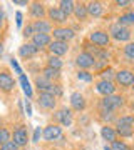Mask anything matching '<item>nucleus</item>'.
I'll return each instance as SVG.
<instances>
[{"instance_id":"obj_27","label":"nucleus","mask_w":134,"mask_h":150,"mask_svg":"<svg viewBox=\"0 0 134 150\" xmlns=\"http://www.w3.org/2000/svg\"><path fill=\"white\" fill-rule=\"evenodd\" d=\"M99 75H101V80H107V82H114V79H116V72H114L111 67L102 69L101 72H99Z\"/></svg>"},{"instance_id":"obj_10","label":"nucleus","mask_w":134,"mask_h":150,"mask_svg":"<svg viewBox=\"0 0 134 150\" xmlns=\"http://www.w3.org/2000/svg\"><path fill=\"white\" fill-rule=\"evenodd\" d=\"M12 140H14V144L20 149V147H25L27 142H29V134H27V127H17L14 130V134H12Z\"/></svg>"},{"instance_id":"obj_25","label":"nucleus","mask_w":134,"mask_h":150,"mask_svg":"<svg viewBox=\"0 0 134 150\" xmlns=\"http://www.w3.org/2000/svg\"><path fill=\"white\" fill-rule=\"evenodd\" d=\"M74 7H75V2H72V0H60L59 2V8L64 12L67 17L74 13Z\"/></svg>"},{"instance_id":"obj_17","label":"nucleus","mask_w":134,"mask_h":150,"mask_svg":"<svg viewBox=\"0 0 134 150\" xmlns=\"http://www.w3.org/2000/svg\"><path fill=\"white\" fill-rule=\"evenodd\" d=\"M32 25H34L35 33H47V35H50L52 30H54V23L52 22H49V20H45V18H42V20H35Z\"/></svg>"},{"instance_id":"obj_2","label":"nucleus","mask_w":134,"mask_h":150,"mask_svg":"<svg viewBox=\"0 0 134 150\" xmlns=\"http://www.w3.org/2000/svg\"><path fill=\"white\" fill-rule=\"evenodd\" d=\"M109 35L114 38V40H118V42H131V38H133V32H131V28H126L123 25H119V23H114L111 25L109 28Z\"/></svg>"},{"instance_id":"obj_35","label":"nucleus","mask_w":134,"mask_h":150,"mask_svg":"<svg viewBox=\"0 0 134 150\" xmlns=\"http://www.w3.org/2000/svg\"><path fill=\"white\" fill-rule=\"evenodd\" d=\"M22 35H24L25 38H32L34 35H35V30H34V25H32V23H29V25H27V27L22 30Z\"/></svg>"},{"instance_id":"obj_26","label":"nucleus","mask_w":134,"mask_h":150,"mask_svg":"<svg viewBox=\"0 0 134 150\" xmlns=\"http://www.w3.org/2000/svg\"><path fill=\"white\" fill-rule=\"evenodd\" d=\"M42 75L45 77V79H49V80H57L60 77V70H55V69H50V67H45V69L42 70Z\"/></svg>"},{"instance_id":"obj_21","label":"nucleus","mask_w":134,"mask_h":150,"mask_svg":"<svg viewBox=\"0 0 134 150\" xmlns=\"http://www.w3.org/2000/svg\"><path fill=\"white\" fill-rule=\"evenodd\" d=\"M86 5H87V13H89V17L99 18L104 13V5H102L101 2H89Z\"/></svg>"},{"instance_id":"obj_6","label":"nucleus","mask_w":134,"mask_h":150,"mask_svg":"<svg viewBox=\"0 0 134 150\" xmlns=\"http://www.w3.org/2000/svg\"><path fill=\"white\" fill-rule=\"evenodd\" d=\"M42 137L47 142H54V140L60 139L62 137V127H60L59 123H50V125H47L42 130Z\"/></svg>"},{"instance_id":"obj_19","label":"nucleus","mask_w":134,"mask_h":150,"mask_svg":"<svg viewBox=\"0 0 134 150\" xmlns=\"http://www.w3.org/2000/svg\"><path fill=\"white\" fill-rule=\"evenodd\" d=\"M55 117H57V120H59L64 127H70V123H72V108L62 107L60 110H57Z\"/></svg>"},{"instance_id":"obj_23","label":"nucleus","mask_w":134,"mask_h":150,"mask_svg":"<svg viewBox=\"0 0 134 150\" xmlns=\"http://www.w3.org/2000/svg\"><path fill=\"white\" fill-rule=\"evenodd\" d=\"M74 15L77 20H86L89 13H87V5L86 4H82V2H75V7H74Z\"/></svg>"},{"instance_id":"obj_30","label":"nucleus","mask_w":134,"mask_h":150,"mask_svg":"<svg viewBox=\"0 0 134 150\" xmlns=\"http://www.w3.org/2000/svg\"><path fill=\"white\" fill-rule=\"evenodd\" d=\"M12 140V132L5 127H0V145L7 144V142H10Z\"/></svg>"},{"instance_id":"obj_1","label":"nucleus","mask_w":134,"mask_h":150,"mask_svg":"<svg viewBox=\"0 0 134 150\" xmlns=\"http://www.w3.org/2000/svg\"><path fill=\"white\" fill-rule=\"evenodd\" d=\"M121 107H124V98L121 95H107L101 98V110H109V112H116Z\"/></svg>"},{"instance_id":"obj_34","label":"nucleus","mask_w":134,"mask_h":150,"mask_svg":"<svg viewBox=\"0 0 134 150\" xmlns=\"http://www.w3.org/2000/svg\"><path fill=\"white\" fill-rule=\"evenodd\" d=\"M77 79L82 82H92V75L87 72V70H79L77 72Z\"/></svg>"},{"instance_id":"obj_9","label":"nucleus","mask_w":134,"mask_h":150,"mask_svg":"<svg viewBox=\"0 0 134 150\" xmlns=\"http://www.w3.org/2000/svg\"><path fill=\"white\" fill-rule=\"evenodd\" d=\"M87 107L86 97L82 95L80 92H72L70 93V108L75 110V112H84Z\"/></svg>"},{"instance_id":"obj_22","label":"nucleus","mask_w":134,"mask_h":150,"mask_svg":"<svg viewBox=\"0 0 134 150\" xmlns=\"http://www.w3.org/2000/svg\"><path fill=\"white\" fill-rule=\"evenodd\" d=\"M116 129H134V115H123L116 120Z\"/></svg>"},{"instance_id":"obj_15","label":"nucleus","mask_w":134,"mask_h":150,"mask_svg":"<svg viewBox=\"0 0 134 150\" xmlns=\"http://www.w3.org/2000/svg\"><path fill=\"white\" fill-rule=\"evenodd\" d=\"M49 52L50 55H55V57H62L69 52V45L65 42H59V40H52V43L49 45Z\"/></svg>"},{"instance_id":"obj_37","label":"nucleus","mask_w":134,"mask_h":150,"mask_svg":"<svg viewBox=\"0 0 134 150\" xmlns=\"http://www.w3.org/2000/svg\"><path fill=\"white\" fill-rule=\"evenodd\" d=\"M40 137H42V130H40V127H37V129H35V132H34L32 142H35V144H37L39 140H40Z\"/></svg>"},{"instance_id":"obj_40","label":"nucleus","mask_w":134,"mask_h":150,"mask_svg":"<svg viewBox=\"0 0 134 150\" xmlns=\"http://www.w3.org/2000/svg\"><path fill=\"white\" fill-rule=\"evenodd\" d=\"M25 107H27V115H32V107H30V103H29V100H27Z\"/></svg>"},{"instance_id":"obj_41","label":"nucleus","mask_w":134,"mask_h":150,"mask_svg":"<svg viewBox=\"0 0 134 150\" xmlns=\"http://www.w3.org/2000/svg\"><path fill=\"white\" fill-rule=\"evenodd\" d=\"M20 23H22V13L19 12V13H17V25H20Z\"/></svg>"},{"instance_id":"obj_24","label":"nucleus","mask_w":134,"mask_h":150,"mask_svg":"<svg viewBox=\"0 0 134 150\" xmlns=\"http://www.w3.org/2000/svg\"><path fill=\"white\" fill-rule=\"evenodd\" d=\"M118 23L119 25H123V27L129 28L131 25H134V12H126V13H123V15L118 18Z\"/></svg>"},{"instance_id":"obj_36","label":"nucleus","mask_w":134,"mask_h":150,"mask_svg":"<svg viewBox=\"0 0 134 150\" xmlns=\"http://www.w3.org/2000/svg\"><path fill=\"white\" fill-rule=\"evenodd\" d=\"M0 150H19V147L14 144V140H10V142H7V144L0 145Z\"/></svg>"},{"instance_id":"obj_31","label":"nucleus","mask_w":134,"mask_h":150,"mask_svg":"<svg viewBox=\"0 0 134 150\" xmlns=\"http://www.w3.org/2000/svg\"><path fill=\"white\" fill-rule=\"evenodd\" d=\"M111 149L113 150H133L131 145L126 144L124 140H116V142H113V144H111Z\"/></svg>"},{"instance_id":"obj_12","label":"nucleus","mask_w":134,"mask_h":150,"mask_svg":"<svg viewBox=\"0 0 134 150\" xmlns=\"http://www.w3.org/2000/svg\"><path fill=\"white\" fill-rule=\"evenodd\" d=\"M14 87H15V80H14V77H12L9 72H0V90L9 93V92L14 90Z\"/></svg>"},{"instance_id":"obj_28","label":"nucleus","mask_w":134,"mask_h":150,"mask_svg":"<svg viewBox=\"0 0 134 150\" xmlns=\"http://www.w3.org/2000/svg\"><path fill=\"white\" fill-rule=\"evenodd\" d=\"M62 60H60V57H55V55H49L47 59V67H50V69H55V70H60L62 69Z\"/></svg>"},{"instance_id":"obj_39","label":"nucleus","mask_w":134,"mask_h":150,"mask_svg":"<svg viewBox=\"0 0 134 150\" xmlns=\"http://www.w3.org/2000/svg\"><path fill=\"white\" fill-rule=\"evenodd\" d=\"M14 5L27 7V5H30V2H29V0H14Z\"/></svg>"},{"instance_id":"obj_33","label":"nucleus","mask_w":134,"mask_h":150,"mask_svg":"<svg viewBox=\"0 0 134 150\" xmlns=\"http://www.w3.org/2000/svg\"><path fill=\"white\" fill-rule=\"evenodd\" d=\"M20 82H22V88H24V92H25V95L32 97V88H30V83H29L25 75H20Z\"/></svg>"},{"instance_id":"obj_44","label":"nucleus","mask_w":134,"mask_h":150,"mask_svg":"<svg viewBox=\"0 0 134 150\" xmlns=\"http://www.w3.org/2000/svg\"><path fill=\"white\" fill-rule=\"evenodd\" d=\"M2 52H4V45L0 43V55H2Z\"/></svg>"},{"instance_id":"obj_20","label":"nucleus","mask_w":134,"mask_h":150,"mask_svg":"<svg viewBox=\"0 0 134 150\" xmlns=\"http://www.w3.org/2000/svg\"><path fill=\"white\" fill-rule=\"evenodd\" d=\"M101 137L106 140L107 144H113V142L118 140V132H116V129L111 127V125H104L101 129Z\"/></svg>"},{"instance_id":"obj_46","label":"nucleus","mask_w":134,"mask_h":150,"mask_svg":"<svg viewBox=\"0 0 134 150\" xmlns=\"http://www.w3.org/2000/svg\"><path fill=\"white\" fill-rule=\"evenodd\" d=\"M131 72H133V74H134V64H133V69H131Z\"/></svg>"},{"instance_id":"obj_3","label":"nucleus","mask_w":134,"mask_h":150,"mask_svg":"<svg viewBox=\"0 0 134 150\" xmlns=\"http://www.w3.org/2000/svg\"><path fill=\"white\" fill-rule=\"evenodd\" d=\"M89 40H91L94 45H97L99 48H107L109 47V43H111V35L104 30H94L91 32L89 35Z\"/></svg>"},{"instance_id":"obj_16","label":"nucleus","mask_w":134,"mask_h":150,"mask_svg":"<svg viewBox=\"0 0 134 150\" xmlns=\"http://www.w3.org/2000/svg\"><path fill=\"white\" fill-rule=\"evenodd\" d=\"M30 43L32 45H35V47L40 50V48H49V45L52 43V37L50 35H47V33H35L32 38H30Z\"/></svg>"},{"instance_id":"obj_13","label":"nucleus","mask_w":134,"mask_h":150,"mask_svg":"<svg viewBox=\"0 0 134 150\" xmlns=\"http://www.w3.org/2000/svg\"><path fill=\"white\" fill-rule=\"evenodd\" d=\"M116 83L114 82H107V80H99L96 83V90L101 93L102 97H107V95H114L116 93Z\"/></svg>"},{"instance_id":"obj_18","label":"nucleus","mask_w":134,"mask_h":150,"mask_svg":"<svg viewBox=\"0 0 134 150\" xmlns=\"http://www.w3.org/2000/svg\"><path fill=\"white\" fill-rule=\"evenodd\" d=\"M30 15L37 20H42L47 15V8L42 2H30Z\"/></svg>"},{"instance_id":"obj_45","label":"nucleus","mask_w":134,"mask_h":150,"mask_svg":"<svg viewBox=\"0 0 134 150\" xmlns=\"http://www.w3.org/2000/svg\"><path fill=\"white\" fill-rule=\"evenodd\" d=\"M104 150H113V149H111V147H107V145H106V149H104Z\"/></svg>"},{"instance_id":"obj_47","label":"nucleus","mask_w":134,"mask_h":150,"mask_svg":"<svg viewBox=\"0 0 134 150\" xmlns=\"http://www.w3.org/2000/svg\"><path fill=\"white\" fill-rule=\"evenodd\" d=\"M131 88H133V92H134V85H133V87H131Z\"/></svg>"},{"instance_id":"obj_5","label":"nucleus","mask_w":134,"mask_h":150,"mask_svg":"<svg viewBox=\"0 0 134 150\" xmlns=\"http://www.w3.org/2000/svg\"><path fill=\"white\" fill-rule=\"evenodd\" d=\"M75 65L79 67V70H89L96 65V60H94L91 52H80L75 57Z\"/></svg>"},{"instance_id":"obj_42","label":"nucleus","mask_w":134,"mask_h":150,"mask_svg":"<svg viewBox=\"0 0 134 150\" xmlns=\"http://www.w3.org/2000/svg\"><path fill=\"white\" fill-rule=\"evenodd\" d=\"M2 23H4V12L0 8V27H2Z\"/></svg>"},{"instance_id":"obj_32","label":"nucleus","mask_w":134,"mask_h":150,"mask_svg":"<svg viewBox=\"0 0 134 150\" xmlns=\"http://www.w3.org/2000/svg\"><path fill=\"white\" fill-rule=\"evenodd\" d=\"M101 120H104V122H116L118 120V117L114 115V112H109V110H101Z\"/></svg>"},{"instance_id":"obj_14","label":"nucleus","mask_w":134,"mask_h":150,"mask_svg":"<svg viewBox=\"0 0 134 150\" xmlns=\"http://www.w3.org/2000/svg\"><path fill=\"white\" fill-rule=\"evenodd\" d=\"M37 52H39V48L35 45H32L30 42H27L24 45H20V48H19V57L24 60H29V59H34L37 55Z\"/></svg>"},{"instance_id":"obj_4","label":"nucleus","mask_w":134,"mask_h":150,"mask_svg":"<svg viewBox=\"0 0 134 150\" xmlns=\"http://www.w3.org/2000/svg\"><path fill=\"white\" fill-rule=\"evenodd\" d=\"M114 83H118L121 87H133L134 85V74L128 69H121L119 72H116Z\"/></svg>"},{"instance_id":"obj_11","label":"nucleus","mask_w":134,"mask_h":150,"mask_svg":"<svg viewBox=\"0 0 134 150\" xmlns=\"http://www.w3.org/2000/svg\"><path fill=\"white\" fill-rule=\"evenodd\" d=\"M47 17H49V22H52V23H59V25L65 23L67 18H69L64 12L60 10L59 7H50V8H47Z\"/></svg>"},{"instance_id":"obj_38","label":"nucleus","mask_w":134,"mask_h":150,"mask_svg":"<svg viewBox=\"0 0 134 150\" xmlns=\"http://www.w3.org/2000/svg\"><path fill=\"white\" fill-rule=\"evenodd\" d=\"M114 4L118 7H131L133 5V2H129V0H116Z\"/></svg>"},{"instance_id":"obj_7","label":"nucleus","mask_w":134,"mask_h":150,"mask_svg":"<svg viewBox=\"0 0 134 150\" xmlns=\"http://www.w3.org/2000/svg\"><path fill=\"white\" fill-rule=\"evenodd\" d=\"M52 33H54V40L65 42V43L75 37V32L70 27H54Z\"/></svg>"},{"instance_id":"obj_29","label":"nucleus","mask_w":134,"mask_h":150,"mask_svg":"<svg viewBox=\"0 0 134 150\" xmlns=\"http://www.w3.org/2000/svg\"><path fill=\"white\" fill-rule=\"evenodd\" d=\"M123 52H124V57H126L129 62H133V64H134V42L126 43L124 48H123Z\"/></svg>"},{"instance_id":"obj_8","label":"nucleus","mask_w":134,"mask_h":150,"mask_svg":"<svg viewBox=\"0 0 134 150\" xmlns=\"http://www.w3.org/2000/svg\"><path fill=\"white\" fill-rule=\"evenodd\" d=\"M37 105L44 110H54L57 107V97H54L52 93H39Z\"/></svg>"},{"instance_id":"obj_43","label":"nucleus","mask_w":134,"mask_h":150,"mask_svg":"<svg viewBox=\"0 0 134 150\" xmlns=\"http://www.w3.org/2000/svg\"><path fill=\"white\" fill-rule=\"evenodd\" d=\"M129 107H131V112H133V115H134V100L129 103Z\"/></svg>"}]
</instances>
